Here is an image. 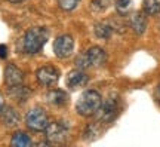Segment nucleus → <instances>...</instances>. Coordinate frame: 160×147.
I'll use <instances>...</instances> for the list:
<instances>
[{
  "label": "nucleus",
  "mask_w": 160,
  "mask_h": 147,
  "mask_svg": "<svg viewBox=\"0 0 160 147\" xmlns=\"http://www.w3.org/2000/svg\"><path fill=\"white\" fill-rule=\"evenodd\" d=\"M49 39V30L46 27H31L22 37V51L28 55H34L45 46Z\"/></svg>",
  "instance_id": "obj_1"
},
{
  "label": "nucleus",
  "mask_w": 160,
  "mask_h": 147,
  "mask_svg": "<svg viewBox=\"0 0 160 147\" xmlns=\"http://www.w3.org/2000/svg\"><path fill=\"white\" fill-rule=\"evenodd\" d=\"M102 104V97L99 92L93 89L85 91L82 95L79 97V100L76 101V112L80 114V116H93L97 114V112L99 110Z\"/></svg>",
  "instance_id": "obj_2"
},
{
  "label": "nucleus",
  "mask_w": 160,
  "mask_h": 147,
  "mask_svg": "<svg viewBox=\"0 0 160 147\" xmlns=\"http://www.w3.org/2000/svg\"><path fill=\"white\" fill-rule=\"evenodd\" d=\"M107 61V54L99 46H92L86 52L76 58V67L85 70L89 67H99Z\"/></svg>",
  "instance_id": "obj_3"
},
{
  "label": "nucleus",
  "mask_w": 160,
  "mask_h": 147,
  "mask_svg": "<svg viewBox=\"0 0 160 147\" xmlns=\"http://www.w3.org/2000/svg\"><path fill=\"white\" fill-rule=\"evenodd\" d=\"M49 123L51 122L48 119V114L45 113V110L42 107H33L25 114V125L31 131L42 132V131H45L48 128Z\"/></svg>",
  "instance_id": "obj_4"
},
{
  "label": "nucleus",
  "mask_w": 160,
  "mask_h": 147,
  "mask_svg": "<svg viewBox=\"0 0 160 147\" xmlns=\"http://www.w3.org/2000/svg\"><path fill=\"white\" fill-rule=\"evenodd\" d=\"M36 79L42 86L52 88L58 83L59 80V70L53 66H43L36 71Z\"/></svg>",
  "instance_id": "obj_5"
},
{
  "label": "nucleus",
  "mask_w": 160,
  "mask_h": 147,
  "mask_svg": "<svg viewBox=\"0 0 160 147\" xmlns=\"http://www.w3.org/2000/svg\"><path fill=\"white\" fill-rule=\"evenodd\" d=\"M117 112H119V101L114 97H110L108 100H105L101 104L99 110L97 112L98 120L101 123H108L117 116Z\"/></svg>",
  "instance_id": "obj_6"
},
{
  "label": "nucleus",
  "mask_w": 160,
  "mask_h": 147,
  "mask_svg": "<svg viewBox=\"0 0 160 147\" xmlns=\"http://www.w3.org/2000/svg\"><path fill=\"white\" fill-rule=\"evenodd\" d=\"M74 51V40L70 34H61L58 36L53 43V52L58 58H68Z\"/></svg>",
  "instance_id": "obj_7"
},
{
  "label": "nucleus",
  "mask_w": 160,
  "mask_h": 147,
  "mask_svg": "<svg viewBox=\"0 0 160 147\" xmlns=\"http://www.w3.org/2000/svg\"><path fill=\"white\" fill-rule=\"evenodd\" d=\"M46 134V140L52 144H59V143H64L65 138L68 137V131L64 126L62 123L59 122H52V123L48 125V128L45 129Z\"/></svg>",
  "instance_id": "obj_8"
},
{
  "label": "nucleus",
  "mask_w": 160,
  "mask_h": 147,
  "mask_svg": "<svg viewBox=\"0 0 160 147\" xmlns=\"http://www.w3.org/2000/svg\"><path fill=\"white\" fill-rule=\"evenodd\" d=\"M88 74L80 70V68H76V70H71L68 74H67V86L71 88V89H77V88H82L88 83Z\"/></svg>",
  "instance_id": "obj_9"
},
{
  "label": "nucleus",
  "mask_w": 160,
  "mask_h": 147,
  "mask_svg": "<svg viewBox=\"0 0 160 147\" xmlns=\"http://www.w3.org/2000/svg\"><path fill=\"white\" fill-rule=\"evenodd\" d=\"M24 80V73L22 70L15 66V64H8L5 68V82L8 86H13V85H19L22 83Z\"/></svg>",
  "instance_id": "obj_10"
},
{
  "label": "nucleus",
  "mask_w": 160,
  "mask_h": 147,
  "mask_svg": "<svg viewBox=\"0 0 160 147\" xmlns=\"http://www.w3.org/2000/svg\"><path fill=\"white\" fill-rule=\"evenodd\" d=\"M0 119L5 126L8 128H13L19 123V114L13 107H9V106H5L0 112Z\"/></svg>",
  "instance_id": "obj_11"
},
{
  "label": "nucleus",
  "mask_w": 160,
  "mask_h": 147,
  "mask_svg": "<svg viewBox=\"0 0 160 147\" xmlns=\"http://www.w3.org/2000/svg\"><path fill=\"white\" fill-rule=\"evenodd\" d=\"M8 92H9V97H11L12 100H15V101H18V102H25L27 100H28L30 94H31L28 88H25L22 83L9 86Z\"/></svg>",
  "instance_id": "obj_12"
},
{
  "label": "nucleus",
  "mask_w": 160,
  "mask_h": 147,
  "mask_svg": "<svg viewBox=\"0 0 160 147\" xmlns=\"http://www.w3.org/2000/svg\"><path fill=\"white\" fill-rule=\"evenodd\" d=\"M129 25L135 31V34H142L147 29V19L144 17L142 12H135L129 18Z\"/></svg>",
  "instance_id": "obj_13"
},
{
  "label": "nucleus",
  "mask_w": 160,
  "mask_h": 147,
  "mask_svg": "<svg viewBox=\"0 0 160 147\" xmlns=\"http://www.w3.org/2000/svg\"><path fill=\"white\" fill-rule=\"evenodd\" d=\"M46 100H48V102L52 104V106H62V104L67 102L68 95H67V92L62 89H52L51 92H48Z\"/></svg>",
  "instance_id": "obj_14"
},
{
  "label": "nucleus",
  "mask_w": 160,
  "mask_h": 147,
  "mask_svg": "<svg viewBox=\"0 0 160 147\" xmlns=\"http://www.w3.org/2000/svg\"><path fill=\"white\" fill-rule=\"evenodd\" d=\"M11 144L13 147H28V146H31L33 143H31V138H30L25 132L17 131L11 138Z\"/></svg>",
  "instance_id": "obj_15"
},
{
  "label": "nucleus",
  "mask_w": 160,
  "mask_h": 147,
  "mask_svg": "<svg viewBox=\"0 0 160 147\" xmlns=\"http://www.w3.org/2000/svg\"><path fill=\"white\" fill-rule=\"evenodd\" d=\"M93 31L97 34V37H99V39H108L111 33H113V27L107 23H98L95 25Z\"/></svg>",
  "instance_id": "obj_16"
},
{
  "label": "nucleus",
  "mask_w": 160,
  "mask_h": 147,
  "mask_svg": "<svg viewBox=\"0 0 160 147\" xmlns=\"http://www.w3.org/2000/svg\"><path fill=\"white\" fill-rule=\"evenodd\" d=\"M142 9L147 15H157L160 13V2L159 0H144Z\"/></svg>",
  "instance_id": "obj_17"
},
{
  "label": "nucleus",
  "mask_w": 160,
  "mask_h": 147,
  "mask_svg": "<svg viewBox=\"0 0 160 147\" xmlns=\"http://www.w3.org/2000/svg\"><path fill=\"white\" fill-rule=\"evenodd\" d=\"M58 2V6H59V9H62V11H73L77 8V5L80 3V0H57Z\"/></svg>",
  "instance_id": "obj_18"
},
{
  "label": "nucleus",
  "mask_w": 160,
  "mask_h": 147,
  "mask_svg": "<svg viewBox=\"0 0 160 147\" xmlns=\"http://www.w3.org/2000/svg\"><path fill=\"white\" fill-rule=\"evenodd\" d=\"M113 3V0H91V6L95 11H105Z\"/></svg>",
  "instance_id": "obj_19"
},
{
  "label": "nucleus",
  "mask_w": 160,
  "mask_h": 147,
  "mask_svg": "<svg viewBox=\"0 0 160 147\" xmlns=\"http://www.w3.org/2000/svg\"><path fill=\"white\" fill-rule=\"evenodd\" d=\"M131 3L132 0H116V8L120 13H126L131 8Z\"/></svg>",
  "instance_id": "obj_20"
},
{
  "label": "nucleus",
  "mask_w": 160,
  "mask_h": 147,
  "mask_svg": "<svg viewBox=\"0 0 160 147\" xmlns=\"http://www.w3.org/2000/svg\"><path fill=\"white\" fill-rule=\"evenodd\" d=\"M98 134H99V129H98V123H92V125H89V126L86 128V132H85L86 138H92L93 135H98Z\"/></svg>",
  "instance_id": "obj_21"
},
{
  "label": "nucleus",
  "mask_w": 160,
  "mask_h": 147,
  "mask_svg": "<svg viewBox=\"0 0 160 147\" xmlns=\"http://www.w3.org/2000/svg\"><path fill=\"white\" fill-rule=\"evenodd\" d=\"M8 55V48L6 45H0V58H6Z\"/></svg>",
  "instance_id": "obj_22"
},
{
  "label": "nucleus",
  "mask_w": 160,
  "mask_h": 147,
  "mask_svg": "<svg viewBox=\"0 0 160 147\" xmlns=\"http://www.w3.org/2000/svg\"><path fill=\"white\" fill-rule=\"evenodd\" d=\"M154 97H156V100L159 101V104H160V85L156 88V92H154Z\"/></svg>",
  "instance_id": "obj_23"
},
{
  "label": "nucleus",
  "mask_w": 160,
  "mask_h": 147,
  "mask_svg": "<svg viewBox=\"0 0 160 147\" xmlns=\"http://www.w3.org/2000/svg\"><path fill=\"white\" fill-rule=\"evenodd\" d=\"M5 107V101H3V95L0 94V112H2V108Z\"/></svg>",
  "instance_id": "obj_24"
},
{
  "label": "nucleus",
  "mask_w": 160,
  "mask_h": 147,
  "mask_svg": "<svg viewBox=\"0 0 160 147\" xmlns=\"http://www.w3.org/2000/svg\"><path fill=\"white\" fill-rule=\"evenodd\" d=\"M8 2H11V3H21L24 0H8Z\"/></svg>",
  "instance_id": "obj_25"
}]
</instances>
